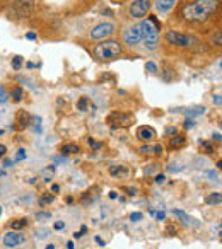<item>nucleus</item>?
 <instances>
[{
	"label": "nucleus",
	"instance_id": "nucleus-1",
	"mask_svg": "<svg viewBox=\"0 0 222 249\" xmlns=\"http://www.w3.org/2000/svg\"><path fill=\"white\" fill-rule=\"evenodd\" d=\"M221 0H193L183 5L181 18L186 22H205L219 11Z\"/></svg>",
	"mask_w": 222,
	"mask_h": 249
},
{
	"label": "nucleus",
	"instance_id": "nucleus-2",
	"mask_svg": "<svg viewBox=\"0 0 222 249\" xmlns=\"http://www.w3.org/2000/svg\"><path fill=\"white\" fill-rule=\"evenodd\" d=\"M139 29H140V36H142V45L147 50H157L161 45V35H159V28L154 24L150 19H142L139 22Z\"/></svg>",
	"mask_w": 222,
	"mask_h": 249
},
{
	"label": "nucleus",
	"instance_id": "nucleus-3",
	"mask_svg": "<svg viewBox=\"0 0 222 249\" xmlns=\"http://www.w3.org/2000/svg\"><path fill=\"white\" fill-rule=\"evenodd\" d=\"M123 53L122 43L116 39H104L103 43H97L94 46V55L99 60H116Z\"/></svg>",
	"mask_w": 222,
	"mask_h": 249
},
{
	"label": "nucleus",
	"instance_id": "nucleus-4",
	"mask_svg": "<svg viewBox=\"0 0 222 249\" xmlns=\"http://www.w3.org/2000/svg\"><path fill=\"white\" fill-rule=\"evenodd\" d=\"M164 41L171 46H178V48H188V46H193L197 43V39L190 35H185V33L174 31V29H169L164 35Z\"/></svg>",
	"mask_w": 222,
	"mask_h": 249
},
{
	"label": "nucleus",
	"instance_id": "nucleus-5",
	"mask_svg": "<svg viewBox=\"0 0 222 249\" xmlns=\"http://www.w3.org/2000/svg\"><path fill=\"white\" fill-rule=\"evenodd\" d=\"M116 29V24L111 21H103L99 24H96L89 33V38L94 39V41H104V39L110 38Z\"/></svg>",
	"mask_w": 222,
	"mask_h": 249
},
{
	"label": "nucleus",
	"instance_id": "nucleus-6",
	"mask_svg": "<svg viewBox=\"0 0 222 249\" xmlns=\"http://www.w3.org/2000/svg\"><path fill=\"white\" fill-rule=\"evenodd\" d=\"M152 9V0H133L129 7V16L132 19H144Z\"/></svg>",
	"mask_w": 222,
	"mask_h": 249
},
{
	"label": "nucleus",
	"instance_id": "nucleus-7",
	"mask_svg": "<svg viewBox=\"0 0 222 249\" xmlns=\"http://www.w3.org/2000/svg\"><path fill=\"white\" fill-rule=\"evenodd\" d=\"M106 123L113 128H129L133 124V116L132 114H127V113H120V111H115V113H111L110 116L106 118Z\"/></svg>",
	"mask_w": 222,
	"mask_h": 249
},
{
	"label": "nucleus",
	"instance_id": "nucleus-8",
	"mask_svg": "<svg viewBox=\"0 0 222 249\" xmlns=\"http://www.w3.org/2000/svg\"><path fill=\"white\" fill-rule=\"evenodd\" d=\"M123 43L130 48L133 46L140 45L142 43V36H140V29H139V24H132V26H127L123 29Z\"/></svg>",
	"mask_w": 222,
	"mask_h": 249
},
{
	"label": "nucleus",
	"instance_id": "nucleus-9",
	"mask_svg": "<svg viewBox=\"0 0 222 249\" xmlns=\"http://www.w3.org/2000/svg\"><path fill=\"white\" fill-rule=\"evenodd\" d=\"M33 2L35 0H12V11L19 18H28L33 11Z\"/></svg>",
	"mask_w": 222,
	"mask_h": 249
},
{
	"label": "nucleus",
	"instance_id": "nucleus-10",
	"mask_svg": "<svg viewBox=\"0 0 222 249\" xmlns=\"http://www.w3.org/2000/svg\"><path fill=\"white\" fill-rule=\"evenodd\" d=\"M26 242V235L21 234L18 231H11L4 235V246L5 248H16L19 244H24Z\"/></svg>",
	"mask_w": 222,
	"mask_h": 249
},
{
	"label": "nucleus",
	"instance_id": "nucleus-11",
	"mask_svg": "<svg viewBox=\"0 0 222 249\" xmlns=\"http://www.w3.org/2000/svg\"><path fill=\"white\" fill-rule=\"evenodd\" d=\"M137 137H139L142 142H152L157 137V133L152 126H140V128L137 130Z\"/></svg>",
	"mask_w": 222,
	"mask_h": 249
},
{
	"label": "nucleus",
	"instance_id": "nucleus-12",
	"mask_svg": "<svg viewBox=\"0 0 222 249\" xmlns=\"http://www.w3.org/2000/svg\"><path fill=\"white\" fill-rule=\"evenodd\" d=\"M176 2L178 0H156V2H154V7H156V11L159 12V14H167V12L176 5Z\"/></svg>",
	"mask_w": 222,
	"mask_h": 249
},
{
	"label": "nucleus",
	"instance_id": "nucleus-13",
	"mask_svg": "<svg viewBox=\"0 0 222 249\" xmlns=\"http://www.w3.org/2000/svg\"><path fill=\"white\" fill-rule=\"evenodd\" d=\"M173 215L180 218V220L183 222L185 225H190V227H198V225H200V222L195 220V218L190 217V215H186L183 210H173Z\"/></svg>",
	"mask_w": 222,
	"mask_h": 249
},
{
	"label": "nucleus",
	"instance_id": "nucleus-14",
	"mask_svg": "<svg viewBox=\"0 0 222 249\" xmlns=\"http://www.w3.org/2000/svg\"><path fill=\"white\" fill-rule=\"evenodd\" d=\"M29 123H31V114L28 111H19L18 118H16V124H18V128H28Z\"/></svg>",
	"mask_w": 222,
	"mask_h": 249
},
{
	"label": "nucleus",
	"instance_id": "nucleus-15",
	"mask_svg": "<svg viewBox=\"0 0 222 249\" xmlns=\"http://www.w3.org/2000/svg\"><path fill=\"white\" fill-rule=\"evenodd\" d=\"M188 142V139L185 135H173L169 139V147L171 149H181V147H185Z\"/></svg>",
	"mask_w": 222,
	"mask_h": 249
},
{
	"label": "nucleus",
	"instance_id": "nucleus-16",
	"mask_svg": "<svg viewBox=\"0 0 222 249\" xmlns=\"http://www.w3.org/2000/svg\"><path fill=\"white\" fill-rule=\"evenodd\" d=\"M80 152V145L77 143H63L62 145V154H79Z\"/></svg>",
	"mask_w": 222,
	"mask_h": 249
},
{
	"label": "nucleus",
	"instance_id": "nucleus-17",
	"mask_svg": "<svg viewBox=\"0 0 222 249\" xmlns=\"http://www.w3.org/2000/svg\"><path fill=\"white\" fill-rule=\"evenodd\" d=\"M185 113H186L188 118H191V116H200V114L205 113V107L204 106H191V107H186V109H185Z\"/></svg>",
	"mask_w": 222,
	"mask_h": 249
},
{
	"label": "nucleus",
	"instance_id": "nucleus-18",
	"mask_svg": "<svg viewBox=\"0 0 222 249\" xmlns=\"http://www.w3.org/2000/svg\"><path fill=\"white\" fill-rule=\"evenodd\" d=\"M9 97H12L14 103H19V101H22V97H24V89H22V87H14V89L11 90V94H9Z\"/></svg>",
	"mask_w": 222,
	"mask_h": 249
},
{
	"label": "nucleus",
	"instance_id": "nucleus-19",
	"mask_svg": "<svg viewBox=\"0 0 222 249\" xmlns=\"http://www.w3.org/2000/svg\"><path fill=\"white\" fill-rule=\"evenodd\" d=\"M52 234V231H50L48 227H39L35 231V237L38 239V241H43V239H46L48 235Z\"/></svg>",
	"mask_w": 222,
	"mask_h": 249
},
{
	"label": "nucleus",
	"instance_id": "nucleus-20",
	"mask_svg": "<svg viewBox=\"0 0 222 249\" xmlns=\"http://www.w3.org/2000/svg\"><path fill=\"white\" fill-rule=\"evenodd\" d=\"M207 201L208 205H221V201H222V195L221 193H210L207 196Z\"/></svg>",
	"mask_w": 222,
	"mask_h": 249
},
{
	"label": "nucleus",
	"instance_id": "nucleus-21",
	"mask_svg": "<svg viewBox=\"0 0 222 249\" xmlns=\"http://www.w3.org/2000/svg\"><path fill=\"white\" fill-rule=\"evenodd\" d=\"M26 225H28V218H18V220H14L11 224V229L12 231H21V229H24Z\"/></svg>",
	"mask_w": 222,
	"mask_h": 249
},
{
	"label": "nucleus",
	"instance_id": "nucleus-22",
	"mask_svg": "<svg viewBox=\"0 0 222 249\" xmlns=\"http://www.w3.org/2000/svg\"><path fill=\"white\" fill-rule=\"evenodd\" d=\"M29 124H33V130L36 133H41V118L39 116H31V123Z\"/></svg>",
	"mask_w": 222,
	"mask_h": 249
},
{
	"label": "nucleus",
	"instance_id": "nucleus-23",
	"mask_svg": "<svg viewBox=\"0 0 222 249\" xmlns=\"http://www.w3.org/2000/svg\"><path fill=\"white\" fill-rule=\"evenodd\" d=\"M53 174H55V166H48V167H46V169L41 173V176H43V179H45V181H52Z\"/></svg>",
	"mask_w": 222,
	"mask_h": 249
},
{
	"label": "nucleus",
	"instance_id": "nucleus-24",
	"mask_svg": "<svg viewBox=\"0 0 222 249\" xmlns=\"http://www.w3.org/2000/svg\"><path fill=\"white\" fill-rule=\"evenodd\" d=\"M200 149L204 150L205 154H214V145L210 142H200Z\"/></svg>",
	"mask_w": 222,
	"mask_h": 249
},
{
	"label": "nucleus",
	"instance_id": "nucleus-25",
	"mask_svg": "<svg viewBox=\"0 0 222 249\" xmlns=\"http://www.w3.org/2000/svg\"><path fill=\"white\" fill-rule=\"evenodd\" d=\"M9 101V92L4 86H0V104H4Z\"/></svg>",
	"mask_w": 222,
	"mask_h": 249
},
{
	"label": "nucleus",
	"instance_id": "nucleus-26",
	"mask_svg": "<svg viewBox=\"0 0 222 249\" xmlns=\"http://www.w3.org/2000/svg\"><path fill=\"white\" fill-rule=\"evenodd\" d=\"M87 104H89V101H87V97H80L79 103H77V107H79V111H82V113H86V111H87Z\"/></svg>",
	"mask_w": 222,
	"mask_h": 249
},
{
	"label": "nucleus",
	"instance_id": "nucleus-27",
	"mask_svg": "<svg viewBox=\"0 0 222 249\" xmlns=\"http://www.w3.org/2000/svg\"><path fill=\"white\" fill-rule=\"evenodd\" d=\"M122 173H125V169H123L122 166H111L110 167V174H111V176H120Z\"/></svg>",
	"mask_w": 222,
	"mask_h": 249
},
{
	"label": "nucleus",
	"instance_id": "nucleus-28",
	"mask_svg": "<svg viewBox=\"0 0 222 249\" xmlns=\"http://www.w3.org/2000/svg\"><path fill=\"white\" fill-rule=\"evenodd\" d=\"M53 201V195L52 193H45L41 198H39V205H46V203H52Z\"/></svg>",
	"mask_w": 222,
	"mask_h": 249
},
{
	"label": "nucleus",
	"instance_id": "nucleus-29",
	"mask_svg": "<svg viewBox=\"0 0 222 249\" xmlns=\"http://www.w3.org/2000/svg\"><path fill=\"white\" fill-rule=\"evenodd\" d=\"M48 218H52L50 212H36V220H48Z\"/></svg>",
	"mask_w": 222,
	"mask_h": 249
},
{
	"label": "nucleus",
	"instance_id": "nucleus-30",
	"mask_svg": "<svg viewBox=\"0 0 222 249\" xmlns=\"http://www.w3.org/2000/svg\"><path fill=\"white\" fill-rule=\"evenodd\" d=\"M12 67H14V70H21L22 56H14V58H12Z\"/></svg>",
	"mask_w": 222,
	"mask_h": 249
},
{
	"label": "nucleus",
	"instance_id": "nucleus-31",
	"mask_svg": "<svg viewBox=\"0 0 222 249\" xmlns=\"http://www.w3.org/2000/svg\"><path fill=\"white\" fill-rule=\"evenodd\" d=\"M24 159H26V150L19 149L18 154H16V157H14V162H19V160H24Z\"/></svg>",
	"mask_w": 222,
	"mask_h": 249
},
{
	"label": "nucleus",
	"instance_id": "nucleus-32",
	"mask_svg": "<svg viewBox=\"0 0 222 249\" xmlns=\"http://www.w3.org/2000/svg\"><path fill=\"white\" fill-rule=\"evenodd\" d=\"M146 69L149 70L150 73H157V65L154 62H147L146 63Z\"/></svg>",
	"mask_w": 222,
	"mask_h": 249
},
{
	"label": "nucleus",
	"instance_id": "nucleus-33",
	"mask_svg": "<svg viewBox=\"0 0 222 249\" xmlns=\"http://www.w3.org/2000/svg\"><path fill=\"white\" fill-rule=\"evenodd\" d=\"M150 215H154V217H156L157 220H164V218H166V213H164V212H156V210H150Z\"/></svg>",
	"mask_w": 222,
	"mask_h": 249
},
{
	"label": "nucleus",
	"instance_id": "nucleus-34",
	"mask_svg": "<svg viewBox=\"0 0 222 249\" xmlns=\"http://www.w3.org/2000/svg\"><path fill=\"white\" fill-rule=\"evenodd\" d=\"M140 154H154L152 145H142L140 147Z\"/></svg>",
	"mask_w": 222,
	"mask_h": 249
},
{
	"label": "nucleus",
	"instance_id": "nucleus-35",
	"mask_svg": "<svg viewBox=\"0 0 222 249\" xmlns=\"http://www.w3.org/2000/svg\"><path fill=\"white\" fill-rule=\"evenodd\" d=\"M142 218H144V215L140 213V212H135V213L130 215V220L132 222H139V220H142Z\"/></svg>",
	"mask_w": 222,
	"mask_h": 249
},
{
	"label": "nucleus",
	"instance_id": "nucleus-36",
	"mask_svg": "<svg viewBox=\"0 0 222 249\" xmlns=\"http://www.w3.org/2000/svg\"><path fill=\"white\" fill-rule=\"evenodd\" d=\"M212 43H214V45H217V46H221V31L215 33L214 38H212Z\"/></svg>",
	"mask_w": 222,
	"mask_h": 249
},
{
	"label": "nucleus",
	"instance_id": "nucleus-37",
	"mask_svg": "<svg viewBox=\"0 0 222 249\" xmlns=\"http://www.w3.org/2000/svg\"><path fill=\"white\" fill-rule=\"evenodd\" d=\"M89 145L92 147V149H101V147H103V143H101V142H96L94 139H89Z\"/></svg>",
	"mask_w": 222,
	"mask_h": 249
},
{
	"label": "nucleus",
	"instance_id": "nucleus-38",
	"mask_svg": "<svg viewBox=\"0 0 222 249\" xmlns=\"http://www.w3.org/2000/svg\"><path fill=\"white\" fill-rule=\"evenodd\" d=\"M193 126H195V121L190 120V118H186V120H185V128L190 130V128H193Z\"/></svg>",
	"mask_w": 222,
	"mask_h": 249
},
{
	"label": "nucleus",
	"instance_id": "nucleus-39",
	"mask_svg": "<svg viewBox=\"0 0 222 249\" xmlns=\"http://www.w3.org/2000/svg\"><path fill=\"white\" fill-rule=\"evenodd\" d=\"M163 145H154V154L156 156H163Z\"/></svg>",
	"mask_w": 222,
	"mask_h": 249
},
{
	"label": "nucleus",
	"instance_id": "nucleus-40",
	"mask_svg": "<svg viewBox=\"0 0 222 249\" xmlns=\"http://www.w3.org/2000/svg\"><path fill=\"white\" fill-rule=\"evenodd\" d=\"M53 162H55V164H65V156H63V157H53Z\"/></svg>",
	"mask_w": 222,
	"mask_h": 249
},
{
	"label": "nucleus",
	"instance_id": "nucleus-41",
	"mask_svg": "<svg viewBox=\"0 0 222 249\" xmlns=\"http://www.w3.org/2000/svg\"><path fill=\"white\" fill-rule=\"evenodd\" d=\"M208 178H210L212 181H219V173H215V171H210V173H208Z\"/></svg>",
	"mask_w": 222,
	"mask_h": 249
},
{
	"label": "nucleus",
	"instance_id": "nucleus-42",
	"mask_svg": "<svg viewBox=\"0 0 222 249\" xmlns=\"http://www.w3.org/2000/svg\"><path fill=\"white\" fill-rule=\"evenodd\" d=\"M5 152H7V147L0 143V159H4V157H5Z\"/></svg>",
	"mask_w": 222,
	"mask_h": 249
},
{
	"label": "nucleus",
	"instance_id": "nucleus-43",
	"mask_svg": "<svg viewBox=\"0 0 222 249\" xmlns=\"http://www.w3.org/2000/svg\"><path fill=\"white\" fill-rule=\"evenodd\" d=\"M53 227H55L56 231H62V229H65V222H55Z\"/></svg>",
	"mask_w": 222,
	"mask_h": 249
},
{
	"label": "nucleus",
	"instance_id": "nucleus-44",
	"mask_svg": "<svg viewBox=\"0 0 222 249\" xmlns=\"http://www.w3.org/2000/svg\"><path fill=\"white\" fill-rule=\"evenodd\" d=\"M86 231H87V229H86V227H82V229H80V232H75V234H74V237H75V239L82 237V235L86 234Z\"/></svg>",
	"mask_w": 222,
	"mask_h": 249
},
{
	"label": "nucleus",
	"instance_id": "nucleus-45",
	"mask_svg": "<svg viewBox=\"0 0 222 249\" xmlns=\"http://www.w3.org/2000/svg\"><path fill=\"white\" fill-rule=\"evenodd\" d=\"M12 164H14V160L9 159V157H5V159H4V167H11Z\"/></svg>",
	"mask_w": 222,
	"mask_h": 249
},
{
	"label": "nucleus",
	"instance_id": "nucleus-46",
	"mask_svg": "<svg viewBox=\"0 0 222 249\" xmlns=\"http://www.w3.org/2000/svg\"><path fill=\"white\" fill-rule=\"evenodd\" d=\"M164 179H166V176H164V174H159V176H156V183L157 184L164 183Z\"/></svg>",
	"mask_w": 222,
	"mask_h": 249
},
{
	"label": "nucleus",
	"instance_id": "nucleus-47",
	"mask_svg": "<svg viewBox=\"0 0 222 249\" xmlns=\"http://www.w3.org/2000/svg\"><path fill=\"white\" fill-rule=\"evenodd\" d=\"M214 104H217V106H221V96H214Z\"/></svg>",
	"mask_w": 222,
	"mask_h": 249
},
{
	"label": "nucleus",
	"instance_id": "nucleus-48",
	"mask_svg": "<svg viewBox=\"0 0 222 249\" xmlns=\"http://www.w3.org/2000/svg\"><path fill=\"white\" fill-rule=\"evenodd\" d=\"M52 191H53V193H58V191H60V186H58V184H53V186H52Z\"/></svg>",
	"mask_w": 222,
	"mask_h": 249
},
{
	"label": "nucleus",
	"instance_id": "nucleus-49",
	"mask_svg": "<svg viewBox=\"0 0 222 249\" xmlns=\"http://www.w3.org/2000/svg\"><path fill=\"white\" fill-rule=\"evenodd\" d=\"M26 38H28V39H36V35H35V33H28V35H26Z\"/></svg>",
	"mask_w": 222,
	"mask_h": 249
},
{
	"label": "nucleus",
	"instance_id": "nucleus-50",
	"mask_svg": "<svg viewBox=\"0 0 222 249\" xmlns=\"http://www.w3.org/2000/svg\"><path fill=\"white\" fill-rule=\"evenodd\" d=\"M154 169H156V164H152V166H150L149 169H146V174H150V173H152Z\"/></svg>",
	"mask_w": 222,
	"mask_h": 249
},
{
	"label": "nucleus",
	"instance_id": "nucleus-51",
	"mask_svg": "<svg viewBox=\"0 0 222 249\" xmlns=\"http://www.w3.org/2000/svg\"><path fill=\"white\" fill-rule=\"evenodd\" d=\"M116 196H118V195H116V191H110V198H111V200H115Z\"/></svg>",
	"mask_w": 222,
	"mask_h": 249
},
{
	"label": "nucleus",
	"instance_id": "nucleus-52",
	"mask_svg": "<svg viewBox=\"0 0 222 249\" xmlns=\"http://www.w3.org/2000/svg\"><path fill=\"white\" fill-rule=\"evenodd\" d=\"M127 191H129V195H135V188H127Z\"/></svg>",
	"mask_w": 222,
	"mask_h": 249
},
{
	"label": "nucleus",
	"instance_id": "nucleus-53",
	"mask_svg": "<svg viewBox=\"0 0 222 249\" xmlns=\"http://www.w3.org/2000/svg\"><path fill=\"white\" fill-rule=\"evenodd\" d=\"M166 133H174V135H176V128H167Z\"/></svg>",
	"mask_w": 222,
	"mask_h": 249
},
{
	"label": "nucleus",
	"instance_id": "nucleus-54",
	"mask_svg": "<svg viewBox=\"0 0 222 249\" xmlns=\"http://www.w3.org/2000/svg\"><path fill=\"white\" fill-rule=\"evenodd\" d=\"M67 249H74V242L72 241L67 242Z\"/></svg>",
	"mask_w": 222,
	"mask_h": 249
},
{
	"label": "nucleus",
	"instance_id": "nucleus-55",
	"mask_svg": "<svg viewBox=\"0 0 222 249\" xmlns=\"http://www.w3.org/2000/svg\"><path fill=\"white\" fill-rule=\"evenodd\" d=\"M214 139L217 140V142H221V133H214Z\"/></svg>",
	"mask_w": 222,
	"mask_h": 249
},
{
	"label": "nucleus",
	"instance_id": "nucleus-56",
	"mask_svg": "<svg viewBox=\"0 0 222 249\" xmlns=\"http://www.w3.org/2000/svg\"><path fill=\"white\" fill-rule=\"evenodd\" d=\"M96 241H97V244H101V246H104V241L101 237H96Z\"/></svg>",
	"mask_w": 222,
	"mask_h": 249
},
{
	"label": "nucleus",
	"instance_id": "nucleus-57",
	"mask_svg": "<svg viewBox=\"0 0 222 249\" xmlns=\"http://www.w3.org/2000/svg\"><path fill=\"white\" fill-rule=\"evenodd\" d=\"M46 249H55V246H53V244H48V246H46Z\"/></svg>",
	"mask_w": 222,
	"mask_h": 249
},
{
	"label": "nucleus",
	"instance_id": "nucleus-58",
	"mask_svg": "<svg viewBox=\"0 0 222 249\" xmlns=\"http://www.w3.org/2000/svg\"><path fill=\"white\" fill-rule=\"evenodd\" d=\"M0 215H2V207H0Z\"/></svg>",
	"mask_w": 222,
	"mask_h": 249
}]
</instances>
